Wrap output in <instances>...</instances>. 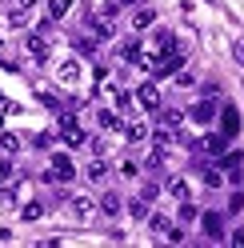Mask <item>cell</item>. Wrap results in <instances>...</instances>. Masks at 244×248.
<instances>
[{
	"label": "cell",
	"instance_id": "cell-1",
	"mask_svg": "<svg viewBox=\"0 0 244 248\" xmlns=\"http://www.w3.org/2000/svg\"><path fill=\"white\" fill-rule=\"evenodd\" d=\"M72 176H76V160L68 156V152H52V164H48V172H44V184L72 180Z\"/></svg>",
	"mask_w": 244,
	"mask_h": 248
},
{
	"label": "cell",
	"instance_id": "cell-2",
	"mask_svg": "<svg viewBox=\"0 0 244 248\" xmlns=\"http://www.w3.org/2000/svg\"><path fill=\"white\" fill-rule=\"evenodd\" d=\"M68 208H72V216H76L80 224H88V220L100 212V200H92L88 192H76V196H68Z\"/></svg>",
	"mask_w": 244,
	"mask_h": 248
},
{
	"label": "cell",
	"instance_id": "cell-3",
	"mask_svg": "<svg viewBox=\"0 0 244 248\" xmlns=\"http://www.w3.org/2000/svg\"><path fill=\"white\" fill-rule=\"evenodd\" d=\"M196 124H200V128H204V124H212V120H220V104L216 100H212V96H204V100H196L192 104V112H188Z\"/></svg>",
	"mask_w": 244,
	"mask_h": 248
},
{
	"label": "cell",
	"instance_id": "cell-4",
	"mask_svg": "<svg viewBox=\"0 0 244 248\" xmlns=\"http://www.w3.org/2000/svg\"><path fill=\"white\" fill-rule=\"evenodd\" d=\"M200 232H204L208 240H224L228 236V232H224V216L220 212H204L200 216Z\"/></svg>",
	"mask_w": 244,
	"mask_h": 248
},
{
	"label": "cell",
	"instance_id": "cell-5",
	"mask_svg": "<svg viewBox=\"0 0 244 248\" xmlns=\"http://www.w3.org/2000/svg\"><path fill=\"white\" fill-rule=\"evenodd\" d=\"M220 132L228 136V140L240 132V112H236V104H220Z\"/></svg>",
	"mask_w": 244,
	"mask_h": 248
},
{
	"label": "cell",
	"instance_id": "cell-6",
	"mask_svg": "<svg viewBox=\"0 0 244 248\" xmlns=\"http://www.w3.org/2000/svg\"><path fill=\"white\" fill-rule=\"evenodd\" d=\"M136 100H140V108H148V112H160V88L152 84V80L136 88Z\"/></svg>",
	"mask_w": 244,
	"mask_h": 248
},
{
	"label": "cell",
	"instance_id": "cell-7",
	"mask_svg": "<svg viewBox=\"0 0 244 248\" xmlns=\"http://www.w3.org/2000/svg\"><path fill=\"white\" fill-rule=\"evenodd\" d=\"M200 148L208 152V156H212V160H220V156H224V152H228V136H224V132H208V136H204V140H200Z\"/></svg>",
	"mask_w": 244,
	"mask_h": 248
},
{
	"label": "cell",
	"instance_id": "cell-8",
	"mask_svg": "<svg viewBox=\"0 0 244 248\" xmlns=\"http://www.w3.org/2000/svg\"><path fill=\"white\" fill-rule=\"evenodd\" d=\"M60 132H64V140L68 144H84V128H80V120H76V116H60Z\"/></svg>",
	"mask_w": 244,
	"mask_h": 248
},
{
	"label": "cell",
	"instance_id": "cell-9",
	"mask_svg": "<svg viewBox=\"0 0 244 248\" xmlns=\"http://www.w3.org/2000/svg\"><path fill=\"white\" fill-rule=\"evenodd\" d=\"M152 24H156V8H148V4H144V8H136V12H132V32H148Z\"/></svg>",
	"mask_w": 244,
	"mask_h": 248
},
{
	"label": "cell",
	"instance_id": "cell-10",
	"mask_svg": "<svg viewBox=\"0 0 244 248\" xmlns=\"http://www.w3.org/2000/svg\"><path fill=\"white\" fill-rule=\"evenodd\" d=\"M164 192H168V196H176V200H188V196H192L184 176H168V180H164Z\"/></svg>",
	"mask_w": 244,
	"mask_h": 248
},
{
	"label": "cell",
	"instance_id": "cell-11",
	"mask_svg": "<svg viewBox=\"0 0 244 248\" xmlns=\"http://www.w3.org/2000/svg\"><path fill=\"white\" fill-rule=\"evenodd\" d=\"M28 52H32V56L40 60V64H44V60H48V36L32 32V36H28Z\"/></svg>",
	"mask_w": 244,
	"mask_h": 248
},
{
	"label": "cell",
	"instance_id": "cell-12",
	"mask_svg": "<svg viewBox=\"0 0 244 248\" xmlns=\"http://www.w3.org/2000/svg\"><path fill=\"white\" fill-rule=\"evenodd\" d=\"M56 76H60V84H76V80H80V64H76V56H72V60H64Z\"/></svg>",
	"mask_w": 244,
	"mask_h": 248
},
{
	"label": "cell",
	"instance_id": "cell-13",
	"mask_svg": "<svg viewBox=\"0 0 244 248\" xmlns=\"http://www.w3.org/2000/svg\"><path fill=\"white\" fill-rule=\"evenodd\" d=\"M100 128L104 132H120V128H124V120H120V112H108V108H100Z\"/></svg>",
	"mask_w": 244,
	"mask_h": 248
},
{
	"label": "cell",
	"instance_id": "cell-14",
	"mask_svg": "<svg viewBox=\"0 0 244 248\" xmlns=\"http://www.w3.org/2000/svg\"><path fill=\"white\" fill-rule=\"evenodd\" d=\"M124 136H128L132 144H144V140H148V124H144V120H136V124H124Z\"/></svg>",
	"mask_w": 244,
	"mask_h": 248
},
{
	"label": "cell",
	"instance_id": "cell-15",
	"mask_svg": "<svg viewBox=\"0 0 244 248\" xmlns=\"http://www.w3.org/2000/svg\"><path fill=\"white\" fill-rule=\"evenodd\" d=\"M152 200H144V196H136V200H128V212H132V220H148L152 216Z\"/></svg>",
	"mask_w": 244,
	"mask_h": 248
},
{
	"label": "cell",
	"instance_id": "cell-16",
	"mask_svg": "<svg viewBox=\"0 0 244 248\" xmlns=\"http://www.w3.org/2000/svg\"><path fill=\"white\" fill-rule=\"evenodd\" d=\"M0 152H4V156H16L20 152V136L16 132H0Z\"/></svg>",
	"mask_w": 244,
	"mask_h": 248
},
{
	"label": "cell",
	"instance_id": "cell-17",
	"mask_svg": "<svg viewBox=\"0 0 244 248\" xmlns=\"http://www.w3.org/2000/svg\"><path fill=\"white\" fill-rule=\"evenodd\" d=\"M160 124H164V128H180V124H184V112H180V108H164V112H160Z\"/></svg>",
	"mask_w": 244,
	"mask_h": 248
},
{
	"label": "cell",
	"instance_id": "cell-18",
	"mask_svg": "<svg viewBox=\"0 0 244 248\" xmlns=\"http://www.w3.org/2000/svg\"><path fill=\"white\" fill-rule=\"evenodd\" d=\"M84 176H88V180H92V184H100V180H104V176H108V164H104V160H100V156H96V160H92V164H88V168H84Z\"/></svg>",
	"mask_w": 244,
	"mask_h": 248
},
{
	"label": "cell",
	"instance_id": "cell-19",
	"mask_svg": "<svg viewBox=\"0 0 244 248\" xmlns=\"http://www.w3.org/2000/svg\"><path fill=\"white\" fill-rule=\"evenodd\" d=\"M68 12H72V0H48V16L52 20H64Z\"/></svg>",
	"mask_w": 244,
	"mask_h": 248
},
{
	"label": "cell",
	"instance_id": "cell-20",
	"mask_svg": "<svg viewBox=\"0 0 244 248\" xmlns=\"http://www.w3.org/2000/svg\"><path fill=\"white\" fill-rule=\"evenodd\" d=\"M100 212H104V216H116V212H120V196H116V192H104V196H100Z\"/></svg>",
	"mask_w": 244,
	"mask_h": 248
},
{
	"label": "cell",
	"instance_id": "cell-21",
	"mask_svg": "<svg viewBox=\"0 0 244 248\" xmlns=\"http://www.w3.org/2000/svg\"><path fill=\"white\" fill-rule=\"evenodd\" d=\"M204 184H208V188H224V172H220L216 164H208V168H204Z\"/></svg>",
	"mask_w": 244,
	"mask_h": 248
},
{
	"label": "cell",
	"instance_id": "cell-22",
	"mask_svg": "<svg viewBox=\"0 0 244 248\" xmlns=\"http://www.w3.org/2000/svg\"><path fill=\"white\" fill-rule=\"evenodd\" d=\"M196 216H200V212L192 208V200H180V224H192Z\"/></svg>",
	"mask_w": 244,
	"mask_h": 248
},
{
	"label": "cell",
	"instance_id": "cell-23",
	"mask_svg": "<svg viewBox=\"0 0 244 248\" xmlns=\"http://www.w3.org/2000/svg\"><path fill=\"white\" fill-rule=\"evenodd\" d=\"M40 216H44V204H36V200H32V204H24L20 220H40Z\"/></svg>",
	"mask_w": 244,
	"mask_h": 248
},
{
	"label": "cell",
	"instance_id": "cell-24",
	"mask_svg": "<svg viewBox=\"0 0 244 248\" xmlns=\"http://www.w3.org/2000/svg\"><path fill=\"white\" fill-rule=\"evenodd\" d=\"M148 224H152V232H156V236H164V232H168V216H156V212H152Z\"/></svg>",
	"mask_w": 244,
	"mask_h": 248
},
{
	"label": "cell",
	"instance_id": "cell-25",
	"mask_svg": "<svg viewBox=\"0 0 244 248\" xmlns=\"http://www.w3.org/2000/svg\"><path fill=\"white\" fill-rule=\"evenodd\" d=\"M72 48L88 56V52H92V48H96V44H92V40H88V36H72Z\"/></svg>",
	"mask_w": 244,
	"mask_h": 248
},
{
	"label": "cell",
	"instance_id": "cell-26",
	"mask_svg": "<svg viewBox=\"0 0 244 248\" xmlns=\"http://www.w3.org/2000/svg\"><path fill=\"white\" fill-rule=\"evenodd\" d=\"M120 176H124V180H136V176H140V168H136V160H124V164H120Z\"/></svg>",
	"mask_w": 244,
	"mask_h": 248
},
{
	"label": "cell",
	"instance_id": "cell-27",
	"mask_svg": "<svg viewBox=\"0 0 244 248\" xmlns=\"http://www.w3.org/2000/svg\"><path fill=\"white\" fill-rule=\"evenodd\" d=\"M8 20H12V28H24V24H28V8H12Z\"/></svg>",
	"mask_w": 244,
	"mask_h": 248
},
{
	"label": "cell",
	"instance_id": "cell-28",
	"mask_svg": "<svg viewBox=\"0 0 244 248\" xmlns=\"http://www.w3.org/2000/svg\"><path fill=\"white\" fill-rule=\"evenodd\" d=\"M160 240H168V244H180V240H184V228H172V224H168V232H164Z\"/></svg>",
	"mask_w": 244,
	"mask_h": 248
},
{
	"label": "cell",
	"instance_id": "cell-29",
	"mask_svg": "<svg viewBox=\"0 0 244 248\" xmlns=\"http://www.w3.org/2000/svg\"><path fill=\"white\" fill-rule=\"evenodd\" d=\"M244 208V192H232L228 196V212H240Z\"/></svg>",
	"mask_w": 244,
	"mask_h": 248
},
{
	"label": "cell",
	"instance_id": "cell-30",
	"mask_svg": "<svg viewBox=\"0 0 244 248\" xmlns=\"http://www.w3.org/2000/svg\"><path fill=\"white\" fill-rule=\"evenodd\" d=\"M140 196H144V200H156V196H160V184H144Z\"/></svg>",
	"mask_w": 244,
	"mask_h": 248
},
{
	"label": "cell",
	"instance_id": "cell-31",
	"mask_svg": "<svg viewBox=\"0 0 244 248\" xmlns=\"http://www.w3.org/2000/svg\"><path fill=\"white\" fill-rule=\"evenodd\" d=\"M8 176H12V160H0V184H4Z\"/></svg>",
	"mask_w": 244,
	"mask_h": 248
},
{
	"label": "cell",
	"instance_id": "cell-32",
	"mask_svg": "<svg viewBox=\"0 0 244 248\" xmlns=\"http://www.w3.org/2000/svg\"><path fill=\"white\" fill-rule=\"evenodd\" d=\"M228 240H232V244H244V228H236V232H232Z\"/></svg>",
	"mask_w": 244,
	"mask_h": 248
},
{
	"label": "cell",
	"instance_id": "cell-33",
	"mask_svg": "<svg viewBox=\"0 0 244 248\" xmlns=\"http://www.w3.org/2000/svg\"><path fill=\"white\" fill-rule=\"evenodd\" d=\"M36 4V0H16V8H32Z\"/></svg>",
	"mask_w": 244,
	"mask_h": 248
},
{
	"label": "cell",
	"instance_id": "cell-34",
	"mask_svg": "<svg viewBox=\"0 0 244 248\" xmlns=\"http://www.w3.org/2000/svg\"><path fill=\"white\" fill-rule=\"evenodd\" d=\"M236 56H240V60H244V40H240V44H236Z\"/></svg>",
	"mask_w": 244,
	"mask_h": 248
},
{
	"label": "cell",
	"instance_id": "cell-35",
	"mask_svg": "<svg viewBox=\"0 0 244 248\" xmlns=\"http://www.w3.org/2000/svg\"><path fill=\"white\" fill-rule=\"evenodd\" d=\"M116 4H140V0H116Z\"/></svg>",
	"mask_w": 244,
	"mask_h": 248
}]
</instances>
